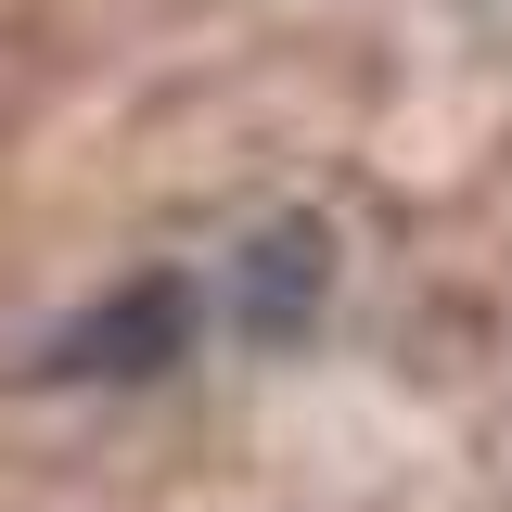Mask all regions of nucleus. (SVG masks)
Here are the masks:
<instances>
[{
	"label": "nucleus",
	"instance_id": "f03ea898",
	"mask_svg": "<svg viewBox=\"0 0 512 512\" xmlns=\"http://www.w3.org/2000/svg\"><path fill=\"white\" fill-rule=\"evenodd\" d=\"M320 269H333V256H320V231H308V218H295V231H269V244L244 256V333H269V346H282V333H308Z\"/></svg>",
	"mask_w": 512,
	"mask_h": 512
},
{
	"label": "nucleus",
	"instance_id": "f257e3e1",
	"mask_svg": "<svg viewBox=\"0 0 512 512\" xmlns=\"http://www.w3.org/2000/svg\"><path fill=\"white\" fill-rule=\"evenodd\" d=\"M192 346V282H141V295H116V308H90L77 333L52 346V372H90V384H116V372H167Z\"/></svg>",
	"mask_w": 512,
	"mask_h": 512
}]
</instances>
